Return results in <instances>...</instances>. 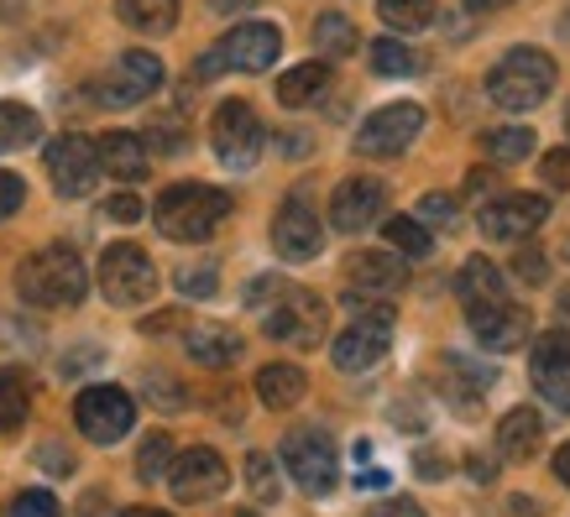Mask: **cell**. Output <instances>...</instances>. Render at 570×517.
<instances>
[{"instance_id": "30", "label": "cell", "mask_w": 570, "mask_h": 517, "mask_svg": "<svg viewBox=\"0 0 570 517\" xmlns=\"http://www.w3.org/2000/svg\"><path fill=\"white\" fill-rule=\"evenodd\" d=\"M382 241L393 246L397 257H430L434 236H430V225L414 220V215H393V220L382 225Z\"/></svg>"}, {"instance_id": "34", "label": "cell", "mask_w": 570, "mask_h": 517, "mask_svg": "<svg viewBox=\"0 0 570 517\" xmlns=\"http://www.w3.org/2000/svg\"><path fill=\"white\" fill-rule=\"evenodd\" d=\"M377 17L393 32H424L434 21V0H377Z\"/></svg>"}, {"instance_id": "49", "label": "cell", "mask_w": 570, "mask_h": 517, "mask_svg": "<svg viewBox=\"0 0 570 517\" xmlns=\"http://www.w3.org/2000/svg\"><path fill=\"white\" fill-rule=\"evenodd\" d=\"M414 470L419 476H424V481H440V476H445V455H440V449H419V460H414Z\"/></svg>"}, {"instance_id": "54", "label": "cell", "mask_w": 570, "mask_h": 517, "mask_svg": "<svg viewBox=\"0 0 570 517\" xmlns=\"http://www.w3.org/2000/svg\"><path fill=\"white\" fill-rule=\"evenodd\" d=\"M466 189H471V193H492V172L476 168V172H471V183H466Z\"/></svg>"}, {"instance_id": "20", "label": "cell", "mask_w": 570, "mask_h": 517, "mask_svg": "<svg viewBox=\"0 0 570 517\" xmlns=\"http://www.w3.org/2000/svg\"><path fill=\"white\" fill-rule=\"evenodd\" d=\"M351 294L362 298H393L397 288H409V257L397 251H362V257L346 261Z\"/></svg>"}, {"instance_id": "15", "label": "cell", "mask_w": 570, "mask_h": 517, "mask_svg": "<svg viewBox=\"0 0 570 517\" xmlns=\"http://www.w3.org/2000/svg\"><path fill=\"white\" fill-rule=\"evenodd\" d=\"M471 335H476V345L482 350H498V356H508V350H519L523 340H529V309L523 304H513V298H492V304H471Z\"/></svg>"}, {"instance_id": "23", "label": "cell", "mask_w": 570, "mask_h": 517, "mask_svg": "<svg viewBox=\"0 0 570 517\" xmlns=\"http://www.w3.org/2000/svg\"><path fill=\"white\" fill-rule=\"evenodd\" d=\"M539 445H544V418H539L534 408L502 414V424H498V455L502 460H529V455H539Z\"/></svg>"}, {"instance_id": "38", "label": "cell", "mask_w": 570, "mask_h": 517, "mask_svg": "<svg viewBox=\"0 0 570 517\" xmlns=\"http://www.w3.org/2000/svg\"><path fill=\"white\" fill-rule=\"evenodd\" d=\"M513 277H519V282H529V288H539V282L550 277L544 251H539V246H519V251H513Z\"/></svg>"}, {"instance_id": "2", "label": "cell", "mask_w": 570, "mask_h": 517, "mask_svg": "<svg viewBox=\"0 0 570 517\" xmlns=\"http://www.w3.org/2000/svg\"><path fill=\"white\" fill-rule=\"evenodd\" d=\"M225 215H230V193L209 183H174L153 205V220L168 241H209Z\"/></svg>"}, {"instance_id": "14", "label": "cell", "mask_w": 570, "mask_h": 517, "mask_svg": "<svg viewBox=\"0 0 570 517\" xmlns=\"http://www.w3.org/2000/svg\"><path fill=\"white\" fill-rule=\"evenodd\" d=\"M168 486H174L178 501H209V497H220L225 486H230V470H225L220 449L194 445V449L178 455L174 466H168Z\"/></svg>"}, {"instance_id": "21", "label": "cell", "mask_w": 570, "mask_h": 517, "mask_svg": "<svg viewBox=\"0 0 570 517\" xmlns=\"http://www.w3.org/2000/svg\"><path fill=\"white\" fill-rule=\"evenodd\" d=\"M487 387H492V371H487V366L466 361V356H445V361H440V392H445V402L461 418H476V402H482Z\"/></svg>"}, {"instance_id": "4", "label": "cell", "mask_w": 570, "mask_h": 517, "mask_svg": "<svg viewBox=\"0 0 570 517\" xmlns=\"http://www.w3.org/2000/svg\"><path fill=\"white\" fill-rule=\"evenodd\" d=\"M351 325L341 329V340L330 345V356H335V366L341 371H372V366L393 350V309L387 304H377V298H362L351 294Z\"/></svg>"}, {"instance_id": "61", "label": "cell", "mask_w": 570, "mask_h": 517, "mask_svg": "<svg viewBox=\"0 0 570 517\" xmlns=\"http://www.w3.org/2000/svg\"><path fill=\"white\" fill-rule=\"evenodd\" d=\"M566 131H570V105H566Z\"/></svg>"}, {"instance_id": "46", "label": "cell", "mask_w": 570, "mask_h": 517, "mask_svg": "<svg viewBox=\"0 0 570 517\" xmlns=\"http://www.w3.org/2000/svg\"><path fill=\"white\" fill-rule=\"evenodd\" d=\"M105 215L121 220V225H137L141 220V199L137 193H116V199H105Z\"/></svg>"}, {"instance_id": "41", "label": "cell", "mask_w": 570, "mask_h": 517, "mask_svg": "<svg viewBox=\"0 0 570 517\" xmlns=\"http://www.w3.org/2000/svg\"><path fill=\"white\" fill-rule=\"evenodd\" d=\"M21 205H27V183H21L17 172L0 168V220H11Z\"/></svg>"}, {"instance_id": "36", "label": "cell", "mask_w": 570, "mask_h": 517, "mask_svg": "<svg viewBox=\"0 0 570 517\" xmlns=\"http://www.w3.org/2000/svg\"><path fill=\"white\" fill-rule=\"evenodd\" d=\"M246 486H252V497H257L262 507H273V501L283 497V476H277L273 455H246Z\"/></svg>"}, {"instance_id": "60", "label": "cell", "mask_w": 570, "mask_h": 517, "mask_svg": "<svg viewBox=\"0 0 570 517\" xmlns=\"http://www.w3.org/2000/svg\"><path fill=\"white\" fill-rule=\"evenodd\" d=\"M230 517H257V513H230Z\"/></svg>"}, {"instance_id": "47", "label": "cell", "mask_w": 570, "mask_h": 517, "mask_svg": "<svg viewBox=\"0 0 570 517\" xmlns=\"http://www.w3.org/2000/svg\"><path fill=\"white\" fill-rule=\"evenodd\" d=\"M37 466L52 470V476H69V470H73V455L63 445H42V449H37Z\"/></svg>"}, {"instance_id": "57", "label": "cell", "mask_w": 570, "mask_h": 517, "mask_svg": "<svg viewBox=\"0 0 570 517\" xmlns=\"http://www.w3.org/2000/svg\"><path fill=\"white\" fill-rule=\"evenodd\" d=\"M21 17V0H0V21H17Z\"/></svg>"}, {"instance_id": "26", "label": "cell", "mask_w": 570, "mask_h": 517, "mask_svg": "<svg viewBox=\"0 0 570 517\" xmlns=\"http://www.w3.org/2000/svg\"><path fill=\"white\" fill-rule=\"evenodd\" d=\"M189 356L199 366H230L236 356H242V335H230L225 325H199V329H189Z\"/></svg>"}, {"instance_id": "28", "label": "cell", "mask_w": 570, "mask_h": 517, "mask_svg": "<svg viewBox=\"0 0 570 517\" xmlns=\"http://www.w3.org/2000/svg\"><path fill=\"white\" fill-rule=\"evenodd\" d=\"M325 84H330V63H298V69H288L277 79V100L288 105V110H298V105L320 100Z\"/></svg>"}, {"instance_id": "56", "label": "cell", "mask_w": 570, "mask_h": 517, "mask_svg": "<svg viewBox=\"0 0 570 517\" xmlns=\"http://www.w3.org/2000/svg\"><path fill=\"white\" fill-rule=\"evenodd\" d=\"M471 11H502V6H513V0H466Z\"/></svg>"}, {"instance_id": "24", "label": "cell", "mask_w": 570, "mask_h": 517, "mask_svg": "<svg viewBox=\"0 0 570 517\" xmlns=\"http://www.w3.org/2000/svg\"><path fill=\"white\" fill-rule=\"evenodd\" d=\"M304 371H298L294 361H273V366H262L257 371V397H262V408H273V414H283V408H294L298 397H304Z\"/></svg>"}, {"instance_id": "8", "label": "cell", "mask_w": 570, "mask_h": 517, "mask_svg": "<svg viewBox=\"0 0 570 517\" xmlns=\"http://www.w3.org/2000/svg\"><path fill=\"white\" fill-rule=\"evenodd\" d=\"M73 424H79V434H85L89 445H116L137 424V402L121 387H89L73 402Z\"/></svg>"}, {"instance_id": "17", "label": "cell", "mask_w": 570, "mask_h": 517, "mask_svg": "<svg viewBox=\"0 0 570 517\" xmlns=\"http://www.w3.org/2000/svg\"><path fill=\"white\" fill-rule=\"evenodd\" d=\"M529 377H534L539 397L570 414V335L566 329H550V335H539L534 356H529Z\"/></svg>"}, {"instance_id": "27", "label": "cell", "mask_w": 570, "mask_h": 517, "mask_svg": "<svg viewBox=\"0 0 570 517\" xmlns=\"http://www.w3.org/2000/svg\"><path fill=\"white\" fill-rule=\"evenodd\" d=\"M455 294H461V304H492V298H508L502 294V272H498V261H487V257H471L466 267H461V277H455Z\"/></svg>"}, {"instance_id": "19", "label": "cell", "mask_w": 570, "mask_h": 517, "mask_svg": "<svg viewBox=\"0 0 570 517\" xmlns=\"http://www.w3.org/2000/svg\"><path fill=\"white\" fill-rule=\"evenodd\" d=\"M320 246H325V230H320V220H314V209L298 205V199H288L273 220V251L283 261H314L320 257Z\"/></svg>"}, {"instance_id": "7", "label": "cell", "mask_w": 570, "mask_h": 517, "mask_svg": "<svg viewBox=\"0 0 570 517\" xmlns=\"http://www.w3.org/2000/svg\"><path fill=\"white\" fill-rule=\"evenodd\" d=\"M209 141H215V157L225 168H252L267 147V131H262L257 110L246 100H225L215 105V121H209Z\"/></svg>"}, {"instance_id": "39", "label": "cell", "mask_w": 570, "mask_h": 517, "mask_svg": "<svg viewBox=\"0 0 570 517\" xmlns=\"http://www.w3.org/2000/svg\"><path fill=\"white\" fill-rule=\"evenodd\" d=\"M6 517H63V507H58V497L52 491H21L17 501H11V513Z\"/></svg>"}, {"instance_id": "3", "label": "cell", "mask_w": 570, "mask_h": 517, "mask_svg": "<svg viewBox=\"0 0 570 517\" xmlns=\"http://www.w3.org/2000/svg\"><path fill=\"white\" fill-rule=\"evenodd\" d=\"M550 89H554V58L544 48L502 52L498 63H492V73H487V95H492V105L513 110V116L544 105L550 100Z\"/></svg>"}, {"instance_id": "25", "label": "cell", "mask_w": 570, "mask_h": 517, "mask_svg": "<svg viewBox=\"0 0 570 517\" xmlns=\"http://www.w3.org/2000/svg\"><path fill=\"white\" fill-rule=\"evenodd\" d=\"M178 6H184V0H121L116 17L141 37H163L178 27Z\"/></svg>"}, {"instance_id": "40", "label": "cell", "mask_w": 570, "mask_h": 517, "mask_svg": "<svg viewBox=\"0 0 570 517\" xmlns=\"http://www.w3.org/2000/svg\"><path fill=\"white\" fill-rule=\"evenodd\" d=\"M539 172H544V183H550V189H570V147H554V152H544Z\"/></svg>"}, {"instance_id": "43", "label": "cell", "mask_w": 570, "mask_h": 517, "mask_svg": "<svg viewBox=\"0 0 570 517\" xmlns=\"http://www.w3.org/2000/svg\"><path fill=\"white\" fill-rule=\"evenodd\" d=\"M147 392H153L157 408H178V402H184V387H178V381H168L163 371H147Z\"/></svg>"}, {"instance_id": "58", "label": "cell", "mask_w": 570, "mask_h": 517, "mask_svg": "<svg viewBox=\"0 0 570 517\" xmlns=\"http://www.w3.org/2000/svg\"><path fill=\"white\" fill-rule=\"evenodd\" d=\"M126 517H168V513H157V507H131Z\"/></svg>"}, {"instance_id": "18", "label": "cell", "mask_w": 570, "mask_h": 517, "mask_svg": "<svg viewBox=\"0 0 570 517\" xmlns=\"http://www.w3.org/2000/svg\"><path fill=\"white\" fill-rule=\"evenodd\" d=\"M550 220V205L539 193H502L498 205H482V236L487 241H523Z\"/></svg>"}, {"instance_id": "33", "label": "cell", "mask_w": 570, "mask_h": 517, "mask_svg": "<svg viewBox=\"0 0 570 517\" xmlns=\"http://www.w3.org/2000/svg\"><path fill=\"white\" fill-rule=\"evenodd\" d=\"M482 147L492 162L508 168V162H523V157L534 152V131H529V126H502V131H487Z\"/></svg>"}, {"instance_id": "45", "label": "cell", "mask_w": 570, "mask_h": 517, "mask_svg": "<svg viewBox=\"0 0 570 517\" xmlns=\"http://www.w3.org/2000/svg\"><path fill=\"white\" fill-rule=\"evenodd\" d=\"M283 294H288V282H283V277H257V282L246 288V304L262 309V304H273V298H283Z\"/></svg>"}, {"instance_id": "52", "label": "cell", "mask_w": 570, "mask_h": 517, "mask_svg": "<svg viewBox=\"0 0 570 517\" xmlns=\"http://www.w3.org/2000/svg\"><path fill=\"white\" fill-rule=\"evenodd\" d=\"M554 476H560V481L570 486V439L560 449H554Z\"/></svg>"}, {"instance_id": "11", "label": "cell", "mask_w": 570, "mask_h": 517, "mask_svg": "<svg viewBox=\"0 0 570 517\" xmlns=\"http://www.w3.org/2000/svg\"><path fill=\"white\" fill-rule=\"evenodd\" d=\"M48 178L63 199H85L100 183V147L89 137H73V131L48 141Z\"/></svg>"}, {"instance_id": "1", "label": "cell", "mask_w": 570, "mask_h": 517, "mask_svg": "<svg viewBox=\"0 0 570 517\" xmlns=\"http://www.w3.org/2000/svg\"><path fill=\"white\" fill-rule=\"evenodd\" d=\"M17 294L32 309H73L89 294V272H85V261H79V251L42 246V251H32L17 267Z\"/></svg>"}, {"instance_id": "50", "label": "cell", "mask_w": 570, "mask_h": 517, "mask_svg": "<svg viewBox=\"0 0 570 517\" xmlns=\"http://www.w3.org/2000/svg\"><path fill=\"white\" fill-rule=\"evenodd\" d=\"M153 147H163V152H178V147H184V131H178V126H157L153 141H147V152H153Z\"/></svg>"}, {"instance_id": "6", "label": "cell", "mask_w": 570, "mask_h": 517, "mask_svg": "<svg viewBox=\"0 0 570 517\" xmlns=\"http://www.w3.org/2000/svg\"><path fill=\"white\" fill-rule=\"evenodd\" d=\"M283 466L309 497H330L335 481H341V455L330 445L325 429H294L283 439Z\"/></svg>"}, {"instance_id": "31", "label": "cell", "mask_w": 570, "mask_h": 517, "mask_svg": "<svg viewBox=\"0 0 570 517\" xmlns=\"http://www.w3.org/2000/svg\"><path fill=\"white\" fill-rule=\"evenodd\" d=\"M314 48L325 52V58H346V52H356V21L341 17V11H325V17L314 21Z\"/></svg>"}, {"instance_id": "55", "label": "cell", "mask_w": 570, "mask_h": 517, "mask_svg": "<svg viewBox=\"0 0 570 517\" xmlns=\"http://www.w3.org/2000/svg\"><path fill=\"white\" fill-rule=\"evenodd\" d=\"M492 470H498V466H492V460H482V455L471 460V476H476V481H492Z\"/></svg>"}, {"instance_id": "12", "label": "cell", "mask_w": 570, "mask_h": 517, "mask_svg": "<svg viewBox=\"0 0 570 517\" xmlns=\"http://www.w3.org/2000/svg\"><path fill=\"white\" fill-rule=\"evenodd\" d=\"M267 335L283 345H298V350H314L325 335V304L288 282V294L273 298V309H267Z\"/></svg>"}, {"instance_id": "48", "label": "cell", "mask_w": 570, "mask_h": 517, "mask_svg": "<svg viewBox=\"0 0 570 517\" xmlns=\"http://www.w3.org/2000/svg\"><path fill=\"white\" fill-rule=\"evenodd\" d=\"M366 517H424V507H419V501H409V497H387V501H377Z\"/></svg>"}, {"instance_id": "37", "label": "cell", "mask_w": 570, "mask_h": 517, "mask_svg": "<svg viewBox=\"0 0 570 517\" xmlns=\"http://www.w3.org/2000/svg\"><path fill=\"white\" fill-rule=\"evenodd\" d=\"M168 466H174V439H168V434H147V439H141V455H137V476L141 481H157Z\"/></svg>"}, {"instance_id": "53", "label": "cell", "mask_w": 570, "mask_h": 517, "mask_svg": "<svg viewBox=\"0 0 570 517\" xmlns=\"http://www.w3.org/2000/svg\"><path fill=\"white\" fill-rule=\"evenodd\" d=\"M79 517H116V513H110V501H105L100 491H95V497L85 501V513H79Z\"/></svg>"}, {"instance_id": "35", "label": "cell", "mask_w": 570, "mask_h": 517, "mask_svg": "<svg viewBox=\"0 0 570 517\" xmlns=\"http://www.w3.org/2000/svg\"><path fill=\"white\" fill-rule=\"evenodd\" d=\"M27 387H21L17 371H0V434H17L27 424Z\"/></svg>"}, {"instance_id": "29", "label": "cell", "mask_w": 570, "mask_h": 517, "mask_svg": "<svg viewBox=\"0 0 570 517\" xmlns=\"http://www.w3.org/2000/svg\"><path fill=\"white\" fill-rule=\"evenodd\" d=\"M37 137H42V121H37V110L0 100V152H21V147H32Z\"/></svg>"}, {"instance_id": "32", "label": "cell", "mask_w": 570, "mask_h": 517, "mask_svg": "<svg viewBox=\"0 0 570 517\" xmlns=\"http://www.w3.org/2000/svg\"><path fill=\"white\" fill-rule=\"evenodd\" d=\"M372 69L382 79H409V73H419V52L403 48V37H377L372 42Z\"/></svg>"}, {"instance_id": "10", "label": "cell", "mask_w": 570, "mask_h": 517, "mask_svg": "<svg viewBox=\"0 0 570 517\" xmlns=\"http://www.w3.org/2000/svg\"><path fill=\"white\" fill-rule=\"evenodd\" d=\"M157 89H163V58L147 48H131L110 63V73L95 84V95H100V105H116V110H121V105H141L147 95H157Z\"/></svg>"}, {"instance_id": "62", "label": "cell", "mask_w": 570, "mask_h": 517, "mask_svg": "<svg viewBox=\"0 0 570 517\" xmlns=\"http://www.w3.org/2000/svg\"><path fill=\"white\" fill-rule=\"evenodd\" d=\"M566 261H570V241H566Z\"/></svg>"}, {"instance_id": "44", "label": "cell", "mask_w": 570, "mask_h": 517, "mask_svg": "<svg viewBox=\"0 0 570 517\" xmlns=\"http://www.w3.org/2000/svg\"><path fill=\"white\" fill-rule=\"evenodd\" d=\"M419 220L450 225V220H455V199H450V193H424V199H419Z\"/></svg>"}, {"instance_id": "51", "label": "cell", "mask_w": 570, "mask_h": 517, "mask_svg": "<svg viewBox=\"0 0 570 517\" xmlns=\"http://www.w3.org/2000/svg\"><path fill=\"white\" fill-rule=\"evenodd\" d=\"M178 325H184L178 314H153V319H147L141 329H147V335H168V329H178Z\"/></svg>"}, {"instance_id": "13", "label": "cell", "mask_w": 570, "mask_h": 517, "mask_svg": "<svg viewBox=\"0 0 570 517\" xmlns=\"http://www.w3.org/2000/svg\"><path fill=\"white\" fill-rule=\"evenodd\" d=\"M277 52H283V32H277L273 21H242V27H230V32L220 37L215 63H220V69L262 73L277 63Z\"/></svg>"}, {"instance_id": "59", "label": "cell", "mask_w": 570, "mask_h": 517, "mask_svg": "<svg viewBox=\"0 0 570 517\" xmlns=\"http://www.w3.org/2000/svg\"><path fill=\"white\" fill-rule=\"evenodd\" d=\"M560 37H570V11H566V17H560Z\"/></svg>"}, {"instance_id": "5", "label": "cell", "mask_w": 570, "mask_h": 517, "mask_svg": "<svg viewBox=\"0 0 570 517\" xmlns=\"http://www.w3.org/2000/svg\"><path fill=\"white\" fill-rule=\"evenodd\" d=\"M100 294L116 304V309H131V304H147L157 294V267L141 246L121 241V246H105L100 257Z\"/></svg>"}, {"instance_id": "22", "label": "cell", "mask_w": 570, "mask_h": 517, "mask_svg": "<svg viewBox=\"0 0 570 517\" xmlns=\"http://www.w3.org/2000/svg\"><path fill=\"white\" fill-rule=\"evenodd\" d=\"M95 147H100V172H116V178H126V183L147 178V168H153L147 141L131 137V131H110V137L95 141Z\"/></svg>"}, {"instance_id": "9", "label": "cell", "mask_w": 570, "mask_h": 517, "mask_svg": "<svg viewBox=\"0 0 570 517\" xmlns=\"http://www.w3.org/2000/svg\"><path fill=\"white\" fill-rule=\"evenodd\" d=\"M424 131V105L414 100H397V105H382L362 121L356 131V152L362 157H397L414 147V137Z\"/></svg>"}, {"instance_id": "42", "label": "cell", "mask_w": 570, "mask_h": 517, "mask_svg": "<svg viewBox=\"0 0 570 517\" xmlns=\"http://www.w3.org/2000/svg\"><path fill=\"white\" fill-rule=\"evenodd\" d=\"M178 288L189 298H209L215 294V267H184V272H178Z\"/></svg>"}, {"instance_id": "16", "label": "cell", "mask_w": 570, "mask_h": 517, "mask_svg": "<svg viewBox=\"0 0 570 517\" xmlns=\"http://www.w3.org/2000/svg\"><path fill=\"white\" fill-rule=\"evenodd\" d=\"M382 205H387V183L382 178H346L341 189L330 193V225L341 236H362L382 220Z\"/></svg>"}]
</instances>
